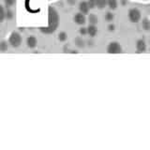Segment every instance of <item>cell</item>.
I'll use <instances>...</instances> for the list:
<instances>
[{
    "label": "cell",
    "instance_id": "cell-1",
    "mask_svg": "<svg viewBox=\"0 0 150 150\" xmlns=\"http://www.w3.org/2000/svg\"><path fill=\"white\" fill-rule=\"evenodd\" d=\"M60 17L58 11L54 7H49L48 8V25L45 28H41V32L45 34H51L56 30L59 25Z\"/></svg>",
    "mask_w": 150,
    "mask_h": 150
},
{
    "label": "cell",
    "instance_id": "cell-2",
    "mask_svg": "<svg viewBox=\"0 0 150 150\" xmlns=\"http://www.w3.org/2000/svg\"><path fill=\"white\" fill-rule=\"evenodd\" d=\"M128 18L130 23H137L142 20V12L137 8H132L129 9L128 11Z\"/></svg>",
    "mask_w": 150,
    "mask_h": 150
},
{
    "label": "cell",
    "instance_id": "cell-3",
    "mask_svg": "<svg viewBox=\"0 0 150 150\" xmlns=\"http://www.w3.org/2000/svg\"><path fill=\"white\" fill-rule=\"evenodd\" d=\"M22 36L18 32H12L8 36V43L12 48H19L22 44Z\"/></svg>",
    "mask_w": 150,
    "mask_h": 150
},
{
    "label": "cell",
    "instance_id": "cell-4",
    "mask_svg": "<svg viewBox=\"0 0 150 150\" xmlns=\"http://www.w3.org/2000/svg\"><path fill=\"white\" fill-rule=\"evenodd\" d=\"M106 52L108 54H122L123 53V48H122V45L118 41L114 40L108 43Z\"/></svg>",
    "mask_w": 150,
    "mask_h": 150
},
{
    "label": "cell",
    "instance_id": "cell-5",
    "mask_svg": "<svg viewBox=\"0 0 150 150\" xmlns=\"http://www.w3.org/2000/svg\"><path fill=\"white\" fill-rule=\"evenodd\" d=\"M135 50L139 54H143V53H144V52H146V50H147L146 41L143 39L138 40L135 43Z\"/></svg>",
    "mask_w": 150,
    "mask_h": 150
},
{
    "label": "cell",
    "instance_id": "cell-6",
    "mask_svg": "<svg viewBox=\"0 0 150 150\" xmlns=\"http://www.w3.org/2000/svg\"><path fill=\"white\" fill-rule=\"evenodd\" d=\"M73 21L74 23L78 25H84L86 23V14H83L82 12H77L73 17Z\"/></svg>",
    "mask_w": 150,
    "mask_h": 150
},
{
    "label": "cell",
    "instance_id": "cell-7",
    "mask_svg": "<svg viewBox=\"0 0 150 150\" xmlns=\"http://www.w3.org/2000/svg\"><path fill=\"white\" fill-rule=\"evenodd\" d=\"M90 7L88 6V3L86 0H83V1H81L79 4V11L82 12L83 14H89V11H90Z\"/></svg>",
    "mask_w": 150,
    "mask_h": 150
},
{
    "label": "cell",
    "instance_id": "cell-8",
    "mask_svg": "<svg viewBox=\"0 0 150 150\" xmlns=\"http://www.w3.org/2000/svg\"><path fill=\"white\" fill-rule=\"evenodd\" d=\"M26 45L29 49H35L38 45V40L35 36H29L26 40Z\"/></svg>",
    "mask_w": 150,
    "mask_h": 150
},
{
    "label": "cell",
    "instance_id": "cell-9",
    "mask_svg": "<svg viewBox=\"0 0 150 150\" xmlns=\"http://www.w3.org/2000/svg\"><path fill=\"white\" fill-rule=\"evenodd\" d=\"M74 44L78 49H83L86 47V40L82 37H76L74 40Z\"/></svg>",
    "mask_w": 150,
    "mask_h": 150
},
{
    "label": "cell",
    "instance_id": "cell-10",
    "mask_svg": "<svg viewBox=\"0 0 150 150\" xmlns=\"http://www.w3.org/2000/svg\"><path fill=\"white\" fill-rule=\"evenodd\" d=\"M98 34V27L96 25H89L87 26V35L91 38L96 37Z\"/></svg>",
    "mask_w": 150,
    "mask_h": 150
},
{
    "label": "cell",
    "instance_id": "cell-11",
    "mask_svg": "<svg viewBox=\"0 0 150 150\" xmlns=\"http://www.w3.org/2000/svg\"><path fill=\"white\" fill-rule=\"evenodd\" d=\"M87 21L89 23V25H96L98 23V18L96 14L94 13H89L88 14V18H87Z\"/></svg>",
    "mask_w": 150,
    "mask_h": 150
},
{
    "label": "cell",
    "instance_id": "cell-12",
    "mask_svg": "<svg viewBox=\"0 0 150 150\" xmlns=\"http://www.w3.org/2000/svg\"><path fill=\"white\" fill-rule=\"evenodd\" d=\"M107 7L110 11H115L118 8V1L117 0H107Z\"/></svg>",
    "mask_w": 150,
    "mask_h": 150
},
{
    "label": "cell",
    "instance_id": "cell-13",
    "mask_svg": "<svg viewBox=\"0 0 150 150\" xmlns=\"http://www.w3.org/2000/svg\"><path fill=\"white\" fill-rule=\"evenodd\" d=\"M142 28L146 32L150 31V20L148 18H144L142 20Z\"/></svg>",
    "mask_w": 150,
    "mask_h": 150
},
{
    "label": "cell",
    "instance_id": "cell-14",
    "mask_svg": "<svg viewBox=\"0 0 150 150\" xmlns=\"http://www.w3.org/2000/svg\"><path fill=\"white\" fill-rule=\"evenodd\" d=\"M96 8L98 9H103L107 7V0H95Z\"/></svg>",
    "mask_w": 150,
    "mask_h": 150
},
{
    "label": "cell",
    "instance_id": "cell-15",
    "mask_svg": "<svg viewBox=\"0 0 150 150\" xmlns=\"http://www.w3.org/2000/svg\"><path fill=\"white\" fill-rule=\"evenodd\" d=\"M9 43L6 40H1L0 41V52H7L8 49Z\"/></svg>",
    "mask_w": 150,
    "mask_h": 150
},
{
    "label": "cell",
    "instance_id": "cell-16",
    "mask_svg": "<svg viewBox=\"0 0 150 150\" xmlns=\"http://www.w3.org/2000/svg\"><path fill=\"white\" fill-rule=\"evenodd\" d=\"M104 19H105V21L111 23L115 19V14L112 13V11H107L105 13V15H104Z\"/></svg>",
    "mask_w": 150,
    "mask_h": 150
},
{
    "label": "cell",
    "instance_id": "cell-17",
    "mask_svg": "<svg viewBox=\"0 0 150 150\" xmlns=\"http://www.w3.org/2000/svg\"><path fill=\"white\" fill-rule=\"evenodd\" d=\"M6 19V9L4 8L2 5H0V23Z\"/></svg>",
    "mask_w": 150,
    "mask_h": 150
},
{
    "label": "cell",
    "instance_id": "cell-18",
    "mask_svg": "<svg viewBox=\"0 0 150 150\" xmlns=\"http://www.w3.org/2000/svg\"><path fill=\"white\" fill-rule=\"evenodd\" d=\"M57 38H58V40H59V41L64 42V41H66V40H68V34H67L66 32L62 31V32H60L59 34H58Z\"/></svg>",
    "mask_w": 150,
    "mask_h": 150
},
{
    "label": "cell",
    "instance_id": "cell-19",
    "mask_svg": "<svg viewBox=\"0 0 150 150\" xmlns=\"http://www.w3.org/2000/svg\"><path fill=\"white\" fill-rule=\"evenodd\" d=\"M13 17H14V12L9 8H8L6 9V19L7 20H11V19H13Z\"/></svg>",
    "mask_w": 150,
    "mask_h": 150
},
{
    "label": "cell",
    "instance_id": "cell-20",
    "mask_svg": "<svg viewBox=\"0 0 150 150\" xmlns=\"http://www.w3.org/2000/svg\"><path fill=\"white\" fill-rule=\"evenodd\" d=\"M15 1L16 0H4V3H5V5H6L7 8H11L12 6H14Z\"/></svg>",
    "mask_w": 150,
    "mask_h": 150
},
{
    "label": "cell",
    "instance_id": "cell-21",
    "mask_svg": "<svg viewBox=\"0 0 150 150\" xmlns=\"http://www.w3.org/2000/svg\"><path fill=\"white\" fill-rule=\"evenodd\" d=\"M79 33H80V35H81V36H86V35H87V27L82 26L79 29Z\"/></svg>",
    "mask_w": 150,
    "mask_h": 150
},
{
    "label": "cell",
    "instance_id": "cell-22",
    "mask_svg": "<svg viewBox=\"0 0 150 150\" xmlns=\"http://www.w3.org/2000/svg\"><path fill=\"white\" fill-rule=\"evenodd\" d=\"M107 29H108V31H109V32H115V25L110 23L109 25H108V26H107Z\"/></svg>",
    "mask_w": 150,
    "mask_h": 150
},
{
    "label": "cell",
    "instance_id": "cell-23",
    "mask_svg": "<svg viewBox=\"0 0 150 150\" xmlns=\"http://www.w3.org/2000/svg\"><path fill=\"white\" fill-rule=\"evenodd\" d=\"M87 3H88V6L90 7L91 9L95 8H96V4H95V0H86Z\"/></svg>",
    "mask_w": 150,
    "mask_h": 150
},
{
    "label": "cell",
    "instance_id": "cell-24",
    "mask_svg": "<svg viewBox=\"0 0 150 150\" xmlns=\"http://www.w3.org/2000/svg\"><path fill=\"white\" fill-rule=\"evenodd\" d=\"M94 44H95V42H94L92 40H86V46H87V47H90V48H92V47L94 46Z\"/></svg>",
    "mask_w": 150,
    "mask_h": 150
},
{
    "label": "cell",
    "instance_id": "cell-25",
    "mask_svg": "<svg viewBox=\"0 0 150 150\" xmlns=\"http://www.w3.org/2000/svg\"><path fill=\"white\" fill-rule=\"evenodd\" d=\"M132 1L138 2V3H143V4H148V3H150V0H132Z\"/></svg>",
    "mask_w": 150,
    "mask_h": 150
},
{
    "label": "cell",
    "instance_id": "cell-26",
    "mask_svg": "<svg viewBox=\"0 0 150 150\" xmlns=\"http://www.w3.org/2000/svg\"><path fill=\"white\" fill-rule=\"evenodd\" d=\"M67 3L70 6H74L75 3H76V0H67Z\"/></svg>",
    "mask_w": 150,
    "mask_h": 150
}]
</instances>
